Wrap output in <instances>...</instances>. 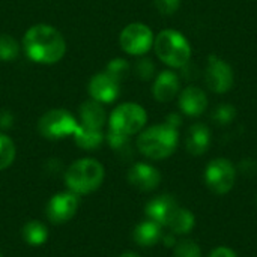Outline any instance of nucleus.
Listing matches in <instances>:
<instances>
[{
    "instance_id": "14",
    "label": "nucleus",
    "mask_w": 257,
    "mask_h": 257,
    "mask_svg": "<svg viewBox=\"0 0 257 257\" xmlns=\"http://www.w3.org/2000/svg\"><path fill=\"white\" fill-rule=\"evenodd\" d=\"M208 107V96L206 93L196 86H188L181 92L179 96V108L184 114L196 117L200 116Z\"/></svg>"
},
{
    "instance_id": "31",
    "label": "nucleus",
    "mask_w": 257,
    "mask_h": 257,
    "mask_svg": "<svg viewBox=\"0 0 257 257\" xmlns=\"http://www.w3.org/2000/svg\"><path fill=\"white\" fill-rule=\"evenodd\" d=\"M12 125H14V116H12V113L8 111V110L0 111V128L9 130Z\"/></svg>"
},
{
    "instance_id": "2",
    "label": "nucleus",
    "mask_w": 257,
    "mask_h": 257,
    "mask_svg": "<svg viewBox=\"0 0 257 257\" xmlns=\"http://www.w3.org/2000/svg\"><path fill=\"white\" fill-rule=\"evenodd\" d=\"M178 143V128L164 122L142 131L137 139V149L149 160H166L176 151Z\"/></svg>"
},
{
    "instance_id": "32",
    "label": "nucleus",
    "mask_w": 257,
    "mask_h": 257,
    "mask_svg": "<svg viewBox=\"0 0 257 257\" xmlns=\"http://www.w3.org/2000/svg\"><path fill=\"white\" fill-rule=\"evenodd\" d=\"M166 122H167L169 125L175 126V128H179V126H181V123H182L181 117H179L178 114H175V113L169 114V116H167V119H166Z\"/></svg>"
},
{
    "instance_id": "1",
    "label": "nucleus",
    "mask_w": 257,
    "mask_h": 257,
    "mask_svg": "<svg viewBox=\"0 0 257 257\" xmlns=\"http://www.w3.org/2000/svg\"><path fill=\"white\" fill-rule=\"evenodd\" d=\"M23 48L32 62L41 65H54L66 53V42L63 35L50 24L32 26L24 38Z\"/></svg>"
},
{
    "instance_id": "23",
    "label": "nucleus",
    "mask_w": 257,
    "mask_h": 257,
    "mask_svg": "<svg viewBox=\"0 0 257 257\" xmlns=\"http://www.w3.org/2000/svg\"><path fill=\"white\" fill-rule=\"evenodd\" d=\"M20 54L18 42L6 33L0 35V60L2 62H12Z\"/></svg>"
},
{
    "instance_id": "12",
    "label": "nucleus",
    "mask_w": 257,
    "mask_h": 257,
    "mask_svg": "<svg viewBox=\"0 0 257 257\" xmlns=\"http://www.w3.org/2000/svg\"><path fill=\"white\" fill-rule=\"evenodd\" d=\"M128 182L145 193L154 191L161 184V173L157 167L146 163H136L128 170Z\"/></svg>"
},
{
    "instance_id": "27",
    "label": "nucleus",
    "mask_w": 257,
    "mask_h": 257,
    "mask_svg": "<svg viewBox=\"0 0 257 257\" xmlns=\"http://www.w3.org/2000/svg\"><path fill=\"white\" fill-rule=\"evenodd\" d=\"M105 139H107L110 148L114 149V151H125V149H128V145H130V137L128 136H123V134H119L116 131L108 130Z\"/></svg>"
},
{
    "instance_id": "10",
    "label": "nucleus",
    "mask_w": 257,
    "mask_h": 257,
    "mask_svg": "<svg viewBox=\"0 0 257 257\" xmlns=\"http://www.w3.org/2000/svg\"><path fill=\"white\" fill-rule=\"evenodd\" d=\"M80 206L78 196L72 191L54 194L47 203V218L53 224H63L74 218Z\"/></svg>"
},
{
    "instance_id": "20",
    "label": "nucleus",
    "mask_w": 257,
    "mask_h": 257,
    "mask_svg": "<svg viewBox=\"0 0 257 257\" xmlns=\"http://www.w3.org/2000/svg\"><path fill=\"white\" fill-rule=\"evenodd\" d=\"M194 224H196L194 214L190 209L179 206L173 212V215L170 217V220L167 221L166 227L173 235H187V233H190L194 229Z\"/></svg>"
},
{
    "instance_id": "16",
    "label": "nucleus",
    "mask_w": 257,
    "mask_h": 257,
    "mask_svg": "<svg viewBox=\"0 0 257 257\" xmlns=\"http://www.w3.org/2000/svg\"><path fill=\"white\" fill-rule=\"evenodd\" d=\"M211 145V131L203 123H194L190 126L187 139H185V149L193 157H199L206 154Z\"/></svg>"
},
{
    "instance_id": "21",
    "label": "nucleus",
    "mask_w": 257,
    "mask_h": 257,
    "mask_svg": "<svg viewBox=\"0 0 257 257\" xmlns=\"http://www.w3.org/2000/svg\"><path fill=\"white\" fill-rule=\"evenodd\" d=\"M21 233H23V239L32 247H39L45 244V241L48 239V229L45 227V224L36 220L26 223Z\"/></svg>"
},
{
    "instance_id": "3",
    "label": "nucleus",
    "mask_w": 257,
    "mask_h": 257,
    "mask_svg": "<svg viewBox=\"0 0 257 257\" xmlns=\"http://www.w3.org/2000/svg\"><path fill=\"white\" fill-rule=\"evenodd\" d=\"M104 166L95 158H81L74 161L65 173V184L77 196L96 191L104 182Z\"/></svg>"
},
{
    "instance_id": "7",
    "label": "nucleus",
    "mask_w": 257,
    "mask_h": 257,
    "mask_svg": "<svg viewBox=\"0 0 257 257\" xmlns=\"http://www.w3.org/2000/svg\"><path fill=\"white\" fill-rule=\"evenodd\" d=\"M236 182V169L227 158L212 160L205 170V184L214 194H227Z\"/></svg>"
},
{
    "instance_id": "4",
    "label": "nucleus",
    "mask_w": 257,
    "mask_h": 257,
    "mask_svg": "<svg viewBox=\"0 0 257 257\" xmlns=\"http://www.w3.org/2000/svg\"><path fill=\"white\" fill-rule=\"evenodd\" d=\"M154 48L161 62L172 68H184L191 57V47L187 38L173 29L161 30L154 39Z\"/></svg>"
},
{
    "instance_id": "11",
    "label": "nucleus",
    "mask_w": 257,
    "mask_h": 257,
    "mask_svg": "<svg viewBox=\"0 0 257 257\" xmlns=\"http://www.w3.org/2000/svg\"><path fill=\"white\" fill-rule=\"evenodd\" d=\"M120 93V81L108 72H98L89 81V95L101 104H111Z\"/></svg>"
},
{
    "instance_id": "34",
    "label": "nucleus",
    "mask_w": 257,
    "mask_h": 257,
    "mask_svg": "<svg viewBox=\"0 0 257 257\" xmlns=\"http://www.w3.org/2000/svg\"><path fill=\"white\" fill-rule=\"evenodd\" d=\"M119 257H140V256H139V254H136V253H133V251H126V253L120 254Z\"/></svg>"
},
{
    "instance_id": "13",
    "label": "nucleus",
    "mask_w": 257,
    "mask_h": 257,
    "mask_svg": "<svg viewBox=\"0 0 257 257\" xmlns=\"http://www.w3.org/2000/svg\"><path fill=\"white\" fill-rule=\"evenodd\" d=\"M178 208H179V205L173 196L161 194V196H157L146 203L145 212H146L149 220H154L155 223H158L160 226L164 227Z\"/></svg>"
},
{
    "instance_id": "15",
    "label": "nucleus",
    "mask_w": 257,
    "mask_h": 257,
    "mask_svg": "<svg viewBox=\"0 0 257 257\" xmlns=\"http://www.w3.org/2000/svg\"><path fill=\"white\" fill-rule=\"evenodd\" d=\"M179 87H181L179 77L173 71H163L155 78V83L152 86V93L157 101L169 102L178 95Z\"/></svg>"
},
{
    "instance_id": "19",
    "label": "nucleus",
    "mask_w": 257,
    "mask_h": 257,
    "mask_svg": "<svg viewBox=\"0 0 257 257\" xmlns=\"http://www.w3.org/2000/svg\"><path fill=\"white\" fill-rule=\"evenodd\" d=\"M72 137H74L77 146L84 149V151H95V149H98L102 145L104 139H105L102 130L87 128V126H84L81 123H78V126H77V130H75Z\"/></svg>"
},
{
    "instance_id": "25",
    "label": "nucleus",
    "mask_w": 257,
    "mask_h": 257,
    "mask_svg": "<svg viewBox=\"0 0 257 257\" xmlns=\"http://www.w3.org/2000/svg\"><path fill=\"white\" fill-rule=\"evenodd\" d=\"M128 71H130V63L125 59H120V57H116V59L110 60L107 68H105V72H108L117 81H122L128 75Z\"/></svg>"
},
{
    "instance_id": "22",
    "label": "nucleus",
    "mask_w": 257,
    "mask_h": 257,
    "mask_svg": "<svg viewBox=\"0 0 257 257\" xmlns=\"http://www.w3.org/2000/svg\"><path fill=\"white\" fill-rule=\"evenodd\" d=\"M15 155H17L15 143L12 142L11 137L0 133V170L8 169L14 163Z\"/></svg>"
},
{
    "instance_id": "26",
    "label": "nucleus",
    "mask_w": 257,
    "mask_h": 257,
    "mask_svg": "<svg viewBox=\"0 0 257 257\" xmlns=\"http://www.w3.org/2000/svg\"><path fill=\"white\" fill-rule=\"evenodd\" d=\"M235 116H236V110L230 104H221L212 113V119L218 125H229V123H232Z\"/></svg>"
},
{
    "instance_id": "30",
    "label": "nucleus",
    "mask_w": 257,
    "mask_h": 257,
    "mask_svg": "<svg viewBox=\"0 0 257 257\" xmlns=\"http://www.w3.org/2000/svg\"><path fill=\"white\" fill-rule=\"evenodd\" d=\"M209 257H238V254H236V253H235L232 248L221 245V247H217V248H214V250L211 251Z\"/></svg>"
},
{
    "instance_id": "24",
    "label": "nucleus",
    "mask_w": 257,
    "mask_h": 257,
    "mask_svg": "<svg viewBox=\"0 0 257 257\" xmlns=\"http://www.w3.org/2000/svg\"><path fill=\"white\" fill-rule=\"evenodd\" d=\"M173 257H202V250L193 239H182L173 247Z\"/></svg>"
},
{
    "instance_id": "17",
    "label": "nucleus",
    "mask_w": 257,
    "mask_h": 257,
    "mask_svg": "<svg viewBox=\"0 0 257 257\" xmlns=\"http://www.w3.org/2000/svg\"><path fill=\"white\" fill-rule=\"evenodd\" d=\"M78 117H80L81 125H84L87 128L102 130V126L105 125V120H107V113L101 102L90 99L80 105Z\"/></svg>"
},
{
    "instance_id": "9",
    "label": "nucleus",
    "mask_w": 257,
    "mask_h": 257,
    "mask_svg": "<svg viewBox=\"0 0 257 257\" xmlns=\"http://www.w3.org/2000/svg\"><path fill=\"white\" fill-rule=\"evenodd\" d=\"M233 80L235 78H233L232 66L226 60H223L214 54L209 56L208 66L205 71L206 86L215 93H226L232 89Z\"/></svg>"
},
{
    "instance_id": "5",
    "label": "nucleus",
    "mask_w": 257,
    "mask_h": 257,
    "mask_svg": "<svg viewBox=\"0 0 257 257\" xmlns=\"http://www.w3.org/2000/svg\"><path fill=\"white\" fill-rule=\"evenodd\" d=\"M148 122L146 110L136 102H123L117 105L108 117V130L123 136H134L140 133Z\"/></svg>"
},
{
    "instance_id": "8",
    "label": "nucleus",
    "mask_w": 257,
    "mask_h": 257,
    "mask_svg": "<svg viewBox=\"0 0 257 257\" xmlns=\"http://www.w3.org/2000/svg\"><path fill=\"white\" fill-rule=\"evenodd\" d=\"M154 33L149 26L143 23H131L119 35V44L126 54L143 56L154 45Z\"/></svg>"
},
{
    "instance_id": "6",
    "label": "nucleus",
    "mask_w": 257,
    "mask_h": 257,
    "mask_svg": "<svg viewBox=\"0 0 257 257\" xmlns=\"http://www.w3.org/2000/svg\"><path fill=\"white\" fill-rule=\"evenodd\" d=\"M78 126L75 116L65 108H53L41 116L38 120V131L48 140H60L74 136Z\"/></svg>"
},
{
    "instance_id": "33",
    "label": "nucleus",
    "mask_w": 257,
    "mask_h": 257,
    "mask_svg": "<svg viewBox=\"0 0 257 257\" xmlns=\"http://www.w3.org/2000/svg\"><path fill=\"white\" fill-rule=\"evenodd\" d=\"M161 241L164 242V245H166V247H175V245H176V239H175V235H173V233L163 235Z\"/></svg>"
},
{
    "instance_id": "35",
    "label": "nucleus",
    "mask_w": 257,
    "mask_h": 257,
    "mask_svg": "<svg viewBox=\"0 0 257 257\" xmlns=\"http://www.w3.org/2000/svg\"><path fill=\"white\" fill-rule=\"evenodd\" d=\"M0 257H3V256H2V254H0Z\"/></svg>"
},
{
    "instance_id": "29",
    "label": "nucleus",
    "mask_w": 257,
    "mask_h": 257,
    "mask_svg": "<svg viewBox=\"0 0 257 257\" xmlns=\"http://www.w3.org/2000/svg\"><path fill=\"white\" fill-rule=\"evenodd\" d=\"M157 9L163 14V15H172L179 9L181 0H154Z\"/></svg>"
},
{
    "instance_id": "18",
    "label": "nucleus",
    "mask_w": 257,
    "mask_h": 257,
    "mask_svg": "<svg viewBox=\"0 0 257 257\" xmlns=\"http://www.w3.org/2000/svg\"><path fill=\"white\" fill-rule=\"evenodd\" d=\"M133 238H134V242L140 247H145V248L154 247L163 238V226L148 218L136 226L133 232Z\"/></svg>"
},
{
    "instance_id": "28",
    "label": "nucleus",
    "mask_w": 257,
    "mask_h": 257,
    "mask_svg": "<svg viewBox=\"0 0 257 257\" xmlns=\"http://www.w3.org/2000/svg\"><path fill=\"white\" fill-rule=\"evenodd\" d=\"M136 72L142 80H149L154 77L155 72V65L151 62V59H140L136 63Z\"/></svg>"
}]
</instances>
